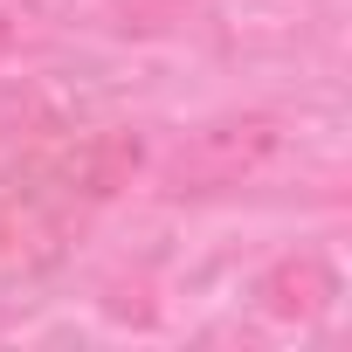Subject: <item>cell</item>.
Masks as SVG:
<instances>
[{
  "label": "cell",
  "instance_id": "cell-1",
  "mask_svg": "<svg viewBox=\"0 0 352 352\" xmlns=\"http://www.w3.org/2000/svg\"><path fill=\"white\" fill-rule=\"evenodd\" d=\"M283 145V124L270 111H228V118H208L201 131L180 138V152L166 159V194H221V187H242L249 173H263Z\"/></svg>",
  "mask_w": 352,
  "mask_h": 352
},
{
  "label": "cell",
  "instance_id": "cell-2",
  "mask_svg": "<svg viewBox=\"0 0 352 352\" xmlns=\"http://www.w3.org/2000/svg\"><path fill=\"white\" fill-rule=\"evenodd\" d=\"M138 159H145L138 131H90V138L56 145V152H42L28 166L35 187H21V201H42V194H56V201H111L118 187H131Z\"/></svg>",
  "mask_w": 352,
  "mask_h": 352
},
{
  "label": "cell",
  "instance_id": "cell-3",
  "mask_svg": "<svg viewBox=\"0 0 352 352\" xmlns=\"http://www.w3.org/2000/svg\"><path fill=\"white\" fill-rule=\"evenodd\" d=\"M324 297H331V270L318 256H283L263 276V304L276 318H311V311H324Z\"/></svg>",
  "mask_w": 352,
  "mask_h": 352
},
{
  "label": "cell",
  "instance_id": "cell-4",
  "mask_svg": "<svg viewBox=\"0 0 352 352\" xmlns=\"http://www.w3.org/2000/svg\"><path fill=\"white\" fill-rule=\"evenodd\" d=\"M194 8V0H111V14H118V28H131V35H159V28H173Z\"/></svg>",
  "mask_w": 352,
  "mask_h": 352
},
{
  "label": "cell",
  "instance_id": "cell-5",
  "mask_svg": "<svg viewBox=\"0 0 352 352\" xmlns=\"http://www.w3.org/2000/svg\"><path fill=\"white\" fill-rule=\"evenodd\" d=\"M8 49H14V21H8V14H0V56H8Z\"/></svg>",
  "mask_w": 352,
  "mask_h": 352
},
{
  "label": "cell",
  "instance_id": "cell-6",
  "mask_svg": "<svg viewBox=\"0 0 352 352\" xmlns=\"http://www.w3.org/2000/svg\"><path fill=\"white\" fill-rule=\"evenodd\" d=\"M0 242H14V214H0ZM0 256H8V249H0Z\"/></svg>",
  "mask_w": 352,
  "mask_h": 352
}]
</instances>
